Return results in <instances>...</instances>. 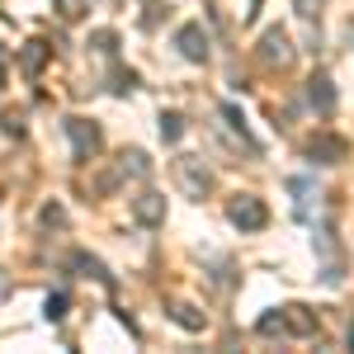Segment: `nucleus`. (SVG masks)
Instances as JSON below:
<instances>
[{
	"instance_id": "1",
	"label": "nucleus",
	"mask_w": 354,
	"mask_h": 354,
	"mask_svg": "<svg viewBox=\"0 0 354 354\" xmlns=\"http://www.w3.org/2000/svg\"><path fill=\"white\" fill-rule=\"evenodd\" d=\"M170 170H175V185L189 194V198H208L213 185H218V180H213V165L203 161V156H175Z\"/></svg>"
},
{
	"instance_id": "2",
	"label": "nucleus",
	"mask_w": 354,
	"mask_h": 354,
	"mask_svg": "<svg viewBox=\"0 0 354 354\" xmlns=\"http://www.w3.org/2000/svg\"><path fill=\"white\" fill-rule=\"evenodd\" d=\"M255 57H260V66L283 71V66H293V38H288L283 28H265L260 43H255Z\"/></svg>"
},
{
	"instance_id": "3",
	"label": "nucleus",
	"mask_w": 354,
	"mask_h": 354,
	"mask_svg": "<svg viewBox=\"0 0 354 354\" xmlns=\"http://www.w3.org/2000/svg\"><path fill=\"white\" fill-rule=\"evenodd\" d=\"M66 137H71L76 161H95V156L104 151V133H100L95 118H66Z\"/></svg>"
},
{
	"instance_id": "4",
	"label": "nucleus",
	"mask_w": 354,
	"mask_h": 354,
	"mask_svg": "<svg viewBox=\"0 0 354 354\" xmlns=\"http://www.w3.org/2000/svg\"><path fill=\"white\" fill-rule=\"evenodd\" d=\"M227 218H232V227H241V232H260V227L270 222V208H265V198H255V194H236V198L227 203Z\"/></svg>"
},
{
	"instance_id": "5",
	"label": "nucleus",
	"mask_w": 354,
	"mask_h": 354,
	"mask_svg": "<svg viewBox=\"0 0 354 354\" xmlns=\"http://www.w3.org/2000/svg\"><path fill=\"white\" fill-rule=\"evenodd\" d=\"M307 156H312L317 165H340L345 156H350V142L335 137V133H317L312 142H307Z\"/></svg>"
},
{
	"instance_id": "6",
	"label": "nucleus",
	"mask_w": 354,
	"mask_h": 354,
	"mask_svg": "<svg viewBox=\"0 0 354 354\" xmlns=\"http://www.w3.org/2000/svg\"><path fill=\"white\" fill-rule=\"evenodd\" d=\"M133 222L137 227H161L165 222V194H156V189H142L133 198Z\"/></svg>"
},
{
	"instance_id": "7",
	"label": "nucleus",
	"mask_w": 354,
	"mask_h": 354,
	"mask_svg": "<svg viewBox=\"0 0 354 354\" xmlns=\"http://www.w3.org/2000/svg\"><path fill=\"white\" fill-rule=\"evenodd\" d=\"M175 48H180L185 62H208V33H203V24H185L175 33Z\"/></svg>"
},
{
	"instance_id": "8",
	"label": "nucleus",
	"mask_w": 354,
	"mask_h": 354,
	"mask_svg": "<svg viewBox=\"0 0 354 354\" xmlns=\"http://www.w3.org/2000/svg\"><path fill=\"white\" fill-rule=\"evenodd\" d=\"M307 100H312V109H317V113L335 109V85H330L326 71H312V81H307Z\"/></svg>"
},
{
	"instance_id": "9",
	"label": "nucleus",
	"mask_w": 354,
	"mask_h": 354,
	"mask_svg": "<svg viewBox=\"0 0 354 354\" xmlns=\"http://www.w3.org/2000/svg\"><path fill=\"white\" fill-rule=\"evenodd\" d=\"M170 317H175V326H185V330H208V312H198L194 302H170Z\"/></svg>"
},
{
	"instance_id": "10",
	"label": "nucleus",
	"mask_w": 354,
	"mask_h": 354,
	"mask_svg": "<svg viewBox=\"0 0 354 354\" xmlns=\"http://www.w3.org/2000/svg\"><path fill=\"white\" fill-rule=\"evenodd\" d=\"M48 53H53V48H48L43 38H33V43H24V48H19V66H24L28 76H38V71L48 66Z\"/></svg>"
},
{
	"instance_id": "11",
	"label": "nucleus",
	"mask_w": 354,
	"mask_h": 354,
	"mask_svg": "<svg viewBox=\"0 0 354 354\" xmlns=\"http://www.w3.org/2000/svg\"><path fill=\"white\" fill-rule=\"evenodd\" d=\"M71 265H76V274H81V279H95V283H113V274L104 270V260H95V255H76V260H71Z\"/></svg>"
},
{
	"instance_id": "12",
	"label": "nucleus",
	"mask_w": 354,
	"mask_h": 354,
	"mask_svg": "<svg viewBox=\"0 0 354 354\" xmlns=\"http://www.w3.org/2000/svg\"><path fill=\"white\" fill-rule=\"evenodd\" d=\"M283 322H288V330H298V335H317V317L307 312V307H283Z\"/></svg>"
},
{
	"instance_id": "13",
	"label": "nucleus",
	"mask_w": 354,
	"mask_h": 354,
	"mask_svg": "<svg viewBox=\"0 0 354 354\" xmlns=\"http://www.w3.org/2000/svg\"><path fill=\"white\" fill-rule=\"evenodd\" d=\"M118 170H123V180L133 175V180H147L151 175V161H147V151H123L118 156Z\"/></svg>"
},
{
	"instance_id": "14",
	"label": "nucleus",
	"mask_w": 354,
	"mask_h": 354,
	"mask_svg": "<svg viewBox=\"0 0 354 354\" xmlns=\"http://www.w3.org/2000/svg\"><path fill=\"white\" fill-rule=\"evenodd\" d=\"M161 137L165 142H180L185 137V118L180 113H161Z\"/></svg>"
},
{
	"instance_id": "15",
	"label": "nucleus",
	"mask_w": 354,
	"mask_h": 354,
	"mask_svg": "<svg viewBox=\"0 0 354 354\" xmlns=\"http://www.w3.org/2000/svg\"><path fill=\"white\" fill-rule=\"evenodd\" d=\"M0 133H10V137L24 133V109H5L0 113Z\"/></svg>"
},
{
	"instance_id": "16",
	"label": "nucleus",
	"mask_w": 354,
	"mask_h": 354,
	"mask_svg": "<svg viewBox=\"0 0 354 354\" xmlns=\"http://www.w3.org/2000/svg\"><path fill=\"white\" fill-rule=\"evenodd\" d=\"M255 330H260V335H279V330H288V322H283V312H265Z\"/></svg>"
},
{
	"instance_id": "17",
	"label": "nucleus",
	"mask_w": 354,
	"mask_h": 354,
	"mask_svg": "<svg viewBox=\"0 0 354 354\" xmlns=\"http://www.w3.org/2000/svg\"><path fill=\"white\" fill-rule=\"evenodd\" d=\"M66 307H71V302H66V293H53V298H48V307H43V317H48V322H62V317H66Z\"/></svg>"
},
{
	"instance_id": "18",
	"label": "nucleus",
	"mask_w": 354,
	"mask_h": 354,
	"mask_svg": "<svg viewBox=\"0 0 354 354\" xmlns=\"http://www.w3.org/2000/svg\"><path fill=\"white\" fill-rule=\"evenodd\" d=\"M90 43H95V53H113L118 48V33L113 28H100V33H90Z\"/></svg>"
},
{
	"instance_id": "19",
	"label": "nucleus",
	"mask_w": 354,
	"mask_h": 354,
	"mask_svg": "<svg viewBox=\"0 0 354 354\" xmlns=\"http://www.w3.org/2000/svg\"><path fill=\"white\" fill-rule=\"evenodd\" d=\"M43 227H66V208L62 203H43Z\"/></svg>"
},
{
	"instance_id": "20",
	"label": "nucleus",
	"mask_w": 354,
	"mask_h": 354,
	"mask_svg": "<svg viewBox=\"0 0 354 354\" xmlns=\"http://www.w3.org/2000/svg\"><path fill=\"white\" fill-rule=\"evenodd\" d=\"M57 15H62V19H81L85 0H57Z\"/></svg>"
},
{
	"instance_id": "21",
	"label": "nucleus",
	"mask_w": 354,
	"mask_h": 354,
	"mask_svg": "<svg viewBox=\"0 0 354 354\" xmlns=\"http://www.w3.org/2000/svg\"><path fill=\"white\" fill-rule=\"evenodd\" d=\"M113 90H118V95L137 90V71H113Z\"/></svg>"
},
{
	"instance_id": "22",
	"label": "nucleus",
	"mask_w": 354,
	"mask_h": 354,
	"mask_svg": "<svg viewBox=\"0 0 354 354\" xmlns=\"http://www.w3.org/2000/svg\"><path fill=\"white\" fill-rule=\"evenodd\" d=\"M293 5H298L302 19H317V15H322V0H293Z\"/></svg>"
},
{
	"instance_id": "23",
	"label": "nucleus",
	"mask_w": 354,
	"mask_h": 354,
	"mask_svg": "<svg viewBox=\"0 0 354 354\" xmlns=\"http://www.w3.org/2000/svg\"><path fill=\"white\" fill-rule=\"evenodd\" d=\"M5 288H10V283H5V274H0V293H5Z\"/></svg>"
},
{
	"instance_id": "24",
	"label": "nucleus",
	"mask_w": 354,
	"mask_h": 354,
	"mask_svg": "<svg viewBox=\"0 0 354 354\" xmlns=\"http://www.w3.org/2000/svg\"><path fill=\"white\" fill-rule=\"evenodd\" d=\"M0 81H5V57H0Z\"/></svg>"
},
{
	"instance_id": "25",
	"label": "nucleus",
	"mask_w": 354,
	"mask_h": 354,
	"mask_svg": "<svg viewBox=\"0 0 354 354\" xmlns=\"http://www.w3.org/2000/svg\"><path fill=\"white\" fill-rule=\"evenodd\" d=\"M350 350H354V326H350Z\"/></svg>"
},
{
	"instance_id": "26",
	"label": "nucleus",
	"mask_w": 354,
	"mask_h": 354,
	"mask_svg": "<svg viewBox=\"0 0 354 354\" xmlns=\"http://www.w3.org/2000/svg\"><path fill=\"white\" fill-rule=\"evenodd\" d=\"M0 198H5V189H0Z\"/></svg>"
}]
</instances>
